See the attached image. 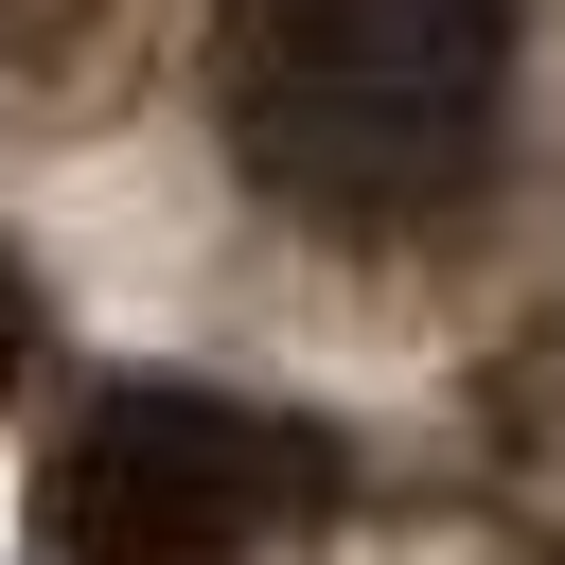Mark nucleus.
<instances>
[{
  "label": "nucleus",
  "instance_id": "nucleus-2",
  "mask_svg": "<svg viewBox=\"0 0 565 565\" xmlns=\"http://www.w3.org/2000/svg\"><path fill=\"white\" fill-rule=\"evenodd\" d=\"M318 494H335L318 424H265L230 388H106V406H71V441L35 477V530L71 565H247Z\"/></svg>",
  "mask_w": 565,
  "mask_h": 565
},
{
  "label": "nucleus",
  "instance_id": "nucleus-3",
  "mask_svg": "<svg viewBox=\"0 0 565 565\" xmlns=\"http://www.w3.org/2000/svg\"><path fill=\"white\" fill-rule=\"evenodd\" d=\"M18 353H35V282L0 265V388H18Z\"/></svg>",
  "mask_w": 565,
  "mask_h": 565
},
{
  "label": "nucleus",
  "instance_id": "nucleus-1",
  "mask_svg": "<svg viewBox=\"0 0 565 565\" xmlns=\"http://www.w3.org/2000/svg\"><path fill=\"white\" fill-rule=\"evenodd\" d=\"M230 159L318 230H406L494 159L512 0H212Z\"/></svg>",
  "mask_w": 565,
  "mask_h": 565
}]
</instances>
